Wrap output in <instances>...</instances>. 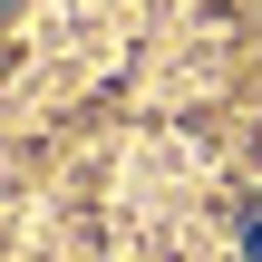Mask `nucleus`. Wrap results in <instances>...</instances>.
I'll return each mask as SVG.
<instances>
[{
	"mask_svg": "<svg viewBox=\"0 0 262 262\" xmlns=\"http://www.w3.org/2000/svg\"><path fill=\"white\" fill-rule=\"evenodd\" d=\"M243 262H262V194H253V214H243Z\"/></svg>",
	"mask_w": 262,
	"mask_h": 262,
	"instance_id": "f257e3e1",
	"label": "nucleus"
}]
</instances>
